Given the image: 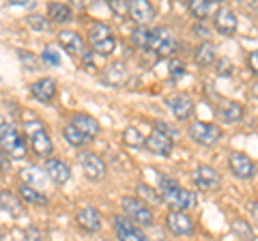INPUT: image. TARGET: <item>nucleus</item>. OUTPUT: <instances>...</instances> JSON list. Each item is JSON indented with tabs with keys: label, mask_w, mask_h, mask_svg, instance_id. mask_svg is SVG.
<instances>
[{
	"label": "nucleus",
	"mask_w": 258,
	"mask_h": 241,
	"mask_svg": "<svg viewBox=\"0 0 258 241\" xmlns=\"http://www.w3.org/2000/svg\"><path fill=\"white\" fill-rule=\"evenodd\" d=\"M76 222H78V226L82 230L97 232L101 228V213L97 211L95 207H84V209H80V211H78Z\"/></svg>",
	"instance_id": "17"
},
{
	"label": "nucleus",
	"mask_w": 258,
	"mask_h": 241,
	"mask_svg": "<svg viewBox=\"0 0 258 241\" xmlns=\"http://www.w3.org/2000/svg\"><path fill=\"white\" fill-rule=\"evenodd\" d=\"M0 203H3L5 213H9L11 218H20V215L24 213V205L11 194L9 190H3V194H0Z\"/></svg>",
	"instance_id": "27"
},
{
	"label": "nucleus",
	"mask_w": 258,
	"mask_h": 241,
	"mask_svg": "<svg viewBox=\"0 0 258 241\" xmlns=\"http://www.w3.org/2000/svg\"><path fill=\"white\" fill-rule=\"evenodd\" d=\"M18 192H20L22 200H26V203H32V205H47V196L43 194V192H39L37 188H32V186L20 183Z\"/></svg>",
	"instance_id": "28"
},
{
	"label": "nucleus",
	"mask_w": 258,
	"mask_h": 241,
	"mask_svg": "<svg viewBox=\"0 0 258 241\" xmlns=\"http://www.w3.org/2000/svg\"><path fill=\"white\" fill-rule=\"evenodd\" d=\"M215 58H217V50L211 41H203L196 47V54H194V61H196V65H200V67L213 65Z\"/></svg>",
	"instance_id": "24"
},
{
	"label": "nucleus",
	"mask_w": 258,
	"mask_h": 241,
	"mask_svg": "<svg viewBox=\"0 0 258 241\" xmlns=\"http://www.w3.org/2000/svg\"><path fill=\"white\" fill-rule=\"evenodd\" d=\"M127 78H129V71L125 63H114L112 67L103 71V82L112 86H123L127 82Z\"/></svg>",
	"instance_id": "23"
},
{
	"label": "nucleus",
	"mask_w": 258,
	"mask_h": 241,
	"mask_svg": "<svg viewBox=\"0 0 258 241\" xmlns=\"http://www.w3.org/2000/svg\"><path fill=\"white\" fill-rule=\"evenodd\" d=\"M213 26H215L217 33H222L226 37L235 35V30H237V15H235V11H232L230 7H220L217 13L213 15Z\"/></svg>",
	"instance_id": "15"
},
{
	"label": "nucleus",
	"mask_w": 258,
	"mask_h": 241,
	"mask_svg": "<svg viewBox=\"0 0 258 241\" xmlns=\"http://www.w3.org/2000/svg\"><path fill=\"white\" fill-rule=\"evenodd\" d=\"M110 9L114 15H118V18H127L129 11H132V3H125V0H112Z\"/></svg>",
	"instance_id": "34"
},
{
	"label": "nucleus",
	"mask_w": 258,
	"mask_h": 241,
	"mask_svg": "<svg viewBox=\"0 0 258 241\" xmlns=\"http://www.w3.org/2000/svg\"><path fill=\"white\" fill-rule=\"evenodd\" d=\"M112 224H114V232L118 241H149V237L142 232V228L136 226L127 215H114Z\"/></svg>",
	"instance_id": "9"
},
{
	"label": "nucleus",
	"mask_w": 258,
	"mask_h": 241,
	"mask_svg": "<svg viewBox=\"0 0 258 241\" xmlns=\"http://www.w3.org/2000/svg\"><path fill=\"white\" fill-rule=\"evenodd\" d=\"M0 138H3V153L11 155L15 159L26 157V140H24V136L15 132V127L11 123H7V120H3V125H0Z\"/></svg>",
	"instance_id": "6"
},
{
	"label": "nucleus",
	"mask_w": 258,
	"mask_h": 241,
	"mask_svg": "<svg viewBox=\"0 0 258 241\" xmlns=\"http://www.w3.org/2000/svg\"><path fill=\"white\" fill-rule=\"evenodd\" d=\"M62 136H64V140H67L71 147H84V144L91 142V138H86V136L80 132V130H76L71 123L62 127Z\"/></svg>",
	"instance_id": "30"
},
{
	"label": "nucleus",
	"mask_w": 258,
	"mask_h": 241,
	"mask_svg": "<svg viewBox=\"0 0 258 241\" xmlns=\"http://www.w3.org/2000/svg\"><path fill=\"white\" fill-rule=\"evenodd\" d=\"M80 164H82V170L91 181H101L103 176H106V172H108L103 159L97 153H91V151H84V153L80 155Z\"/></svg>",
	"instance_id": "12"
},
{
	"label": "nucleus",
	"mask_w": 258,
	"mask_h": 241,
	"mask_svg": "<svg viewBox=\"0 0 258 241\" xmlns=\"http://www.w3.org/2000/svg\"><path fill=\"white\" fill-rule=\"evenodd\" d=\"M166 228L174 237H191L196 232V224L185 211H170L166 215Z\"/></svg>",
	"instance_id": "8"
},
{
	"label": "nucleus",
	"mask_w": 258,
	"mask_h": 241,
	"mask_svg": "<svg viewBox=\"0 0 258 241\" xmlns=\"http://www.w3.org/2000/svg\"><path fill=\"white\" fill-rule=\"evenodd\" d=\"M123 138H125V144H129V147H144V144H147V138H144L134 125L123 132Z\"/></svg>",
	"instance_id": "32"
},
{
	"label": "nucleus",
	"mask_w": 258,
	"mask_h": 241,
	"mask_svg": "<svg viewBox=\"0 0 258 241\" xmlns=\"http://www.w3.org/2000/svg\"><path fill=\"white\" fill-rule=\"evenodd\" d=\"M26 22H28V26H32L35 30H47V22L41 15H28Z\"/></svg>",
	"instance_id": "36"
},
{
	"label": "nucleus",
	"mask_w": 258,
	"mask_h": 241,
	"mask_svg": "<svg viewBox=\"0 0 258 241\" xmlns=\"http://www.w3.org/2000/svg\"><path fill=\"white\" fill-rule=\"evenodd\" d=\"M228 168L237 179H252L256 174V164L252 162V157L241 153V151H232L228 155Z\"/></svg>",
	"instance_id": "11"
},
{
	"label": "nucleus",
	"mask_w": 258,
	"mask_h": 241,
	"mask_svg": "<svg viewBox=\"0 0 258 241\" xmlns=\"http://www.w3.org/2000/svg\"><path fill=\"white\" fill-rule=\"evenodd\" d=\"M232 232H235L237 237L245 239V241L254 239V230H252V226H249V222L243 220V218H235V220H232Z\"/></svg>",
	"instance_id": "31"
},
{
	"label": "nucleus",
	"mask_w": 258,
	"mask_h": 241,
	"mask_svg": "<svg viewBox=\"0 0 258 241\" xmlns=\"http://www.w3.org/2000/svg\"><path fill=\"white\" fill-rule=\"evenodd\" d=\"M56 91H58V86H56L54 78H39L37 82L30 84V95L43 103H50L56 97Z\"/></svg>",
	"instance_id": "16"
},
{
	"label": "nucleus",
	"mask_w": 258,
	"mask_h": 241,
	"mask_svg": "<svg viewBox=\"0 0 258 241\" xmlns=\"http://www.w3.org/2000/svg\"><path fill=\"white\" fill-rule=\"evenodd\" d=\"M166 103H168V108L172 110L176 120H187L194 114V101L187 93H176L172 97H168Z\"/></svg>",
	"instance_id": "13"
},
{
	"label": "nucleus",
	"mask_w": 258,
	"mask_h": 241,
	"mask_svg": "<svg viewBox=\"0 0 258 241\" xmlns=\"http://www.w3.org/2000/svg\"><path fill=\"white\" fill-rule=\"evenodd\" d=\"M232 71H235V67L228 61H220V76H230Z\"/></svg>",
	"instance_id": "42"
},
{
	"label": "nucleus",
	"mask_w": 258,
	"mask_h": 241,
	"mask_svg": "<svg viewBox=\"0 0 258 241\" xmlns=\"http://www.w3.org/2000/svg\"><path fill=\"white\" fill-rule=\"evenodd\" d=\"M71 18H74V13H71L69 5H64V3H52L50 5V20L52 22L67 24V22H71Z\"/></svg>",
	"instance_id": "29"
},
{
	"label": "nucleus",
	"mask_w": 258,
	"mask_h": 241,
	"mask_svg": "<svg viewBox=\"0 0 258 241\" xmlns=\"http://www.w3.org/2000/svg\"><path fill=\"white\" fill-rule=\"evenodd\" d=\"M187 136L203 147H213L222 138V127L215 123H205V120H194L187 127Z\"/></svg>",
	"instance_id": "7"
},
{
	"label": "nucleus",
	"mask_w": 258,
	"mask_h": 241,
	"mask_svg": "<svg viewBox=\"0 0 258 241\" xmlns=\"http://www.w3.org/2000/svg\"><path fill=\"white\" fill-rule=\"evenodd\" d=\"M159 196L161 200L172 209V211H185L198 205V198L191 190L181 188V183L172 176H159Z\"/></svg>",
	"instance_id": "1"
},
{
	"label": "nucleus",
	"mask_w": 258,
	"mask_h": 241,
	"mask_svg": "<svg viewBox=\"0 0 258 241\" xmlns=\"http://www.w3.org/2000/svg\"><path fill=\"white\" fill-rule=\"evenodd\" d=\"M43 168H45V176L52 183H56V186H64V183L71 179V168L64 164L62 159H56V157L45 159Z\"/></svg>",
	"instance_id": "14"
},
{
	"label": "nucleus",
	"mask_w": 258,
	"mask_h": 241,
	"mask_svg": "<svg viewBox=\"0 0 258 241\" xmlns=\"http://www.w3.org/2000/svg\"><path fill=\"white\" fill-rule=\"evenodd\" d=\"M24 237H26V241H41V232H39V228L30 226V228H26V232H24Z\"/></svg>",
	"instance_id": "40"
},
{
	"label": "nucleus",
	"mask_w": 258,
	"mask_h": 241,
	"mask_svg": "<svg viewBox=\"0 0 258 241\" xmlns=\"http://www.w3.org/2000/svg\"><path fill=\"white\" fill-rule=\"evenodd\" d=\"M217 9H220V7L211 3V0H191L189 3V11L196 20H205L211 13H217Z\"/></svg>",
	"instance_id": "26"
},
{
	"label": "nucleus",
	"mask_w": 258,
	"mask_h": 241,
	"mask_svg": "<svg viewBox=\"0 0 258 241\" xmlns=\"http://www.w3.org/2000/svg\"><path fill=\"white\" fill-rule=\"evenodd\" d=\"M172 136H170V130L164 125V123H159V120H155L153 123V130L149 134V138H147V151H151V153H155V155H164L168 157L172 153Z\"/></svg>",
	"instance_id": "5"
},
{
	"label": "nucleus",
	"mask_w": 258,
	"mask_h": 241,
	"mask_svg": "<svg viewBox=\"0 0 258 241\" xmlns=\"http://www.w3.org/2000/svg\"><path fill=\"white\" fill-rule=\"evenodd\" d=\"M132 41H134L136 47H140V50L153 52V50H155V41H157V28H147V26L134 28Z\"/></svg>",
	"instance_id": "18"
},
{
	"label": "nucleus",
	"mask_w": 258,
	"mask_h": 241,
	"mask_svg": "<svg viewBox=\"0 0 258 241\" xmlns=\"http://www.w3.org/2000/svg\"><path fill=\"white\" fill-rule=\"evenodd\" d=\"M106 241H108V239H106Z\"/></svg>",
	"instance_id": "44"
},
{
	"label": "nucleus",
	"mask_w": 258,
	"mask_h": 241,
	"mask_svg": "<svg viewBox=\"0 0 258 241\" xmlns=\"http://www.w3.org/2000/svg\"><path fill=\"white\" fill-rule=\"evenodd\" d=\"M194 186H196L198 190H203V192H215L222 186V176L215 168L203 164L194 170Z\"/></svg>",
	"instance_id": "10"
},
{
	"label": "nucleus",
	"mask_w": 258,
	"mask_h": 241,
	"mask_svg": "<svg viewBox=\"0 0 258 241\" xmlns=\"http://www.w3.org/2000/svg\"><path fill=\"white\" fill-rule=\"evenodd\" d=\"M153 52L157 56H172L176 52V39L166 28H157V41H155V50Z\"/></svg>",
	"instance_id": "22"
},
{
	"label": "nucleus",
	"mask_w": 258,
	"mask_h": 241,
	"mask_svg": "<svg viewBox=\"0 0 258 241\" xmlns=\"http://www.w3.org/2000/svg\"><path fill=\"white\" fill-rule=\"evenodd\" d=\"M138 192H140L142 198H149V200H153V203H159V200H161V196L155 194V192H153V188L144 186V183H138Z\"/></svg>",
	"instance_id": "37"
},
{
	"label": "nucleus",
	"mask_w": 258,
	"mask_h": 241,
	"mask_svg": "<svg viewBox=\"0 0 258 241\" xmlns=\"http://www.w3.org/2000/svg\"><path fill=\"white\" fill-rule=\"evenodd\" d=\"M129 15H132L138 24L147 26V22H151L153 18H155V7H153L151 3H147V0H134Z\"/></svg>",
	"instance_id": "21"
},
{
	"label": "nucleus",
	"mask_w": 258,
	"mask_h": 241,
	"mask_svg": "<svg viewBox=\"0 0 258 241\" xmlns=\"http://www.w3.org/2000/svg\"><path fill=\"white\" fill-rule=\"evenodd\" d=\"M71 125H74L76 130L82 132L86 138H95V136L99 134V123H97V118L91 116V114H84V112L74 114V118H71Z\"/></svg>",
	"instance_id": "20"
},
{
	"label": "nucleus",
	"mask_w": 258,
	"mask_h": 241,
	"mask_svg": "<svg viewBox=\"0 0 258 241\" xmlns=\"http://www.w3.org/2000/svg\"><path fill=\"white\" fill-rule=\"evenodd\" d=\"M58 41L64 47V52L71 54V56L84 54V39L80 37L76 30H60V33H58Z\"/></svg>",
	"instance_id": "19"
},
{
	"label": "nucleus",
	"mask_w": 258,
	"mask_h": 241,
	"mask_svg": "<svg viewBox=\"0 0 258 241\" xmlns=\"http://www.w3.org/2000/svg\"><path fill=\"white\" fill-rule=\"evenodd\" d=\"M247 209H249V215H252V222L258 226V200H252V203H247Z\"/></svg>",
	"instance_id": "41"
},
{
	"label": "nucleus",
	"mask_w": 258,
	"mask_h": 241,
	"mask_svg": "<svg viewBox=\"0 0 258 241\" xmlns=\"http://www.w3.org/2000/svg\"><path fill=\"white\" fill-rule=\"evenodd\" d=\"M20 58H22V63H28L30 69H35V67H37V65H35V58H32V54H30V52H20Z\"/></svg>",
	"instance_id": "43"
},
{
	"label": "nucleus",
	"mask_w": 258,
	"mask_h": 241,
	"mask_svg": "<svg viewBox=\"0 0 258 241\" xmlns=\"http://www.w3.org/2000/svg\"><path fill=\"white\" fill-rule=\"evenodd\" d=\"M217 114L224 123H237V120L243 118V106L239 101H224L217 110Z\"/></svg>",
	"instance_id": "25"
},
{
	"label": "nucleus",
	"mask_w": 258,
	"mask_h": 241,
	"mask_svg": "<svg viewBox=\"0 0 258 241\" xmlns=\"http://www.w3.org/2000/svg\"><path fill=\"white\" fill-rule=\"evenodd\" d=\"M88 43L93 45V50L99 56H110L116 47V35L108 24L95 22L91 30H88Z\"/></svg>",
	"instance_id": "2"
},
{
	"label": "nucleus",
	"mask_w": 258,
	"mask_h": 241,
	"mask_svg": "<svg viewBox=\"0 0 258 241\" xmlns=\"http://www.w3.org/2000/svg\"><path fill=\"white\" fill-rule=\"evenodd\" d=\"M26 136H28V142H30L32 151H35V155L50 159L52 151H54V144L50 140V134L45 132L43 123H39V120H28L26 123Z\"/></svg>",
	"instance_id": "4"
},
{
	"label": "nucleus",
	"mask_w": 258,
	"mask_h": 241,
	"mask_svg": "<svg viewBox=\"0 0 258 241\" xmlns=\"http://www.w3.org/2000/svg\"><path fill=\"white\" fill-rule=\"evenodd\" d=\"M41 58H43V63H47V65H52V67L60 65V56L56 54L54 47H45V50L41 52Z\"/></svg>",
	"instance_id": "35"
},
{
	"label": "nucleus",
	"mask_w": 258,
	"mask_h": 241,
	"mask_svg": "<svg viewBox=\"0 0 258 241\" xmlns=\"http://www.w3.org/2000/svg\"><path fill=\"white\" fill-rule=\"evenodd\" d=\"M22 174H24V183L26 186H32V188H41L43 186V181H45V176H37V174H41L37 170V168H28V170H22Z\"/></svg>",
	"instance_id": "33"
},
{
	"label": "nucleus",
	"mask_w": 258,
	"mask_h": 241,
	"mask_svg": "<svg viewBox=\"0 0 258 241\" xmlns=\"http://www.w3.org/2000/svg\"><path fill=\"white\" fill-rule=\"evenodd\" d=\"M120 209H123V215H127L132 222L140 224V226H153L155 222V215H153V209L144 203V200L136 198V196H123L120 198Z\"/></svg>",
	"instance_id": "3"
},
{
	"label": "nucleus",
	"mask_w": 258,
	"mask_h": 241,
	"mask_svg": "<svg viewBox=\"0 0 258 241\" xmlns=\"http://www.w3.org/2000/svg\"><path fill=\"white\" fill-rule=\"evenodd\" d=\"M247 67L252 69V74L258 76V50H254L252 54L247 56Z\"/></svg>",
	"instance_id": "39"
},
{
	"label": "nucleus",
	"mask_w": 258,
	"mask_h": 241,
	"mask_svg": "<svg viewBox=\"0 0 258 241\" xmlns=\"http://www.w3.org/2000/svg\"><path fill=\"white\" fill-rule=\"evenodd\" d=\"M170 71H172V78L176 80V78H181L185 74V65H183V63H179V61H172L170 63Z\"/></svg>",
	"instance_id": "38"
}]
</instances>
